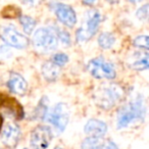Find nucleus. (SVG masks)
Returning a JSON list of instances; mask_svg holds the SVG:
<instances>
[{
    "label": "nucleus",
    "mask_w": 149,
    "mask_h": 149,
    "mask_svg": "<svg viewBox=\"0 0 149 149\" xmlns=\"http://www.w3.org/2000/svg\"><path fill=\"white\" fill-rule=\"evenodd\" d=\"M145 114H146V107L144 100L141 97L136 98L120 109L116 120L118 128H127L133 123L142 122L145 118Z\"/></svg>",
    "instance_id": "nucleus-1"
},
{
    "label": "nucleus",
    "mask_w": 149,
    "mask_h": 149,
    "mask_svg": "<svg viewBox=\"0 0 149 149\" xmlns=\"http://www.w3.org/2000/svg\"><path fill=\"white\" fill-rule=\"evenodd\" d=\"M58 38L53 28H40L33 36V46L38 52L49 53L58 46Z\"/></svg>",
    "instance_id": "nucleus-2"
},
{
    "label": "nucleus",
    "mask_w": 149,
    "mask_h": 149,
    "mask_svg": "<svg viewBox=\"0 0 149 149\" xmlns=\"http://www.w3.org/2000/svg\"><path fill=\"white\" fill-rule=\"evenodd\" d=\"M124 96V90L116 84L104 85L97 91L95 100L98 105L105 109H109L114 106Z\"/></svg>",
    "instance_id": "nucleus-3"
},
{
    "label": "nucleus",
    "mask_w": 149,
    "mask_h": 149,
    "mask_svg": "<svg viewBox=\"0 0 149 149\" xmlns=\"http://www.w3.org/2000/svg\"><path fill=\"white\" fill-rule=\"evenodd\" d=\"M101 23V15L96 10H90L87 13L85 23L77 31V41L80 43L88 41L91 39L98 31V28Z\"/></svg>",
    "instance_id": "nucleus-4"
},
{
    "label": "nucleus",
    "mask_w": 149,
    "mask_h": 149,
    "mask_svg": "<svg viewBox=\"0 0 149 149\" xmlns=\"http://www.w3.org/2000/svg\"><path fill=\"white\" fill-rule=\"evenodd\" d=\"M45 118L46 120L50 123L58 133H62L65 130L70 120L68 105L64 103H57L49 112L47 111Z\"/></svg>",
    "instance_id": "nucleus-5"
},
{
    "label": "nucleus",
    "mask_w": 149,
    "mask_h": 149,
    "mask_svg": "<svg viewBox=\"0 0 149 149\" xmlns=\"http://www.w3.org/2000/svg\"><path fill=\"white\" fill-rule=\"evenodd\" d=\"M88 70H89V72L91 74L92 77L99 80H112L116 76V72L113 64L106 61L102 57L92 59L88 64Z\"/></svg>",
    "instance_id": "nucleus-6"
},
{
    "label": "nucleus",
    "mask_w": 149,
    "mask_h": 149,
    "mask_svg": "<svg viewBox=\"0 0 149 149\" xmlns=\"http://www.w3.org/2000/svg\"><path fill=\"white\" fill-rule=\"evenodd\" d=\"M0 38L5 44L17 49H24L29 45L27 36L19 33L13 25L0 26Z\"/></svg>",
    "instance_id": "nucleus-7"
},
{
    "label": "nucleus",
    "mask_w": 149,
    "mask_h": 149,
    "mask_svg": "<svg viewBox=\"0 0 149 149\" xmlns=\"http://www.w3.org/2000/svg\"><path fill=\"white\" fill-rule=\"evenodd\" d=\"M52 141L51 129L47 126H38L31 133V146L33 149H47Z\"/></svg>",
    "instance_id": "nucleus-8"
},
{
    "label": "nucleus",
    "mask_w": 149,
    "mask_h": 149,
    "mask_svg": "<svg viewBox=\"0 0 149 149\" xmlns=\"http://www.w3.org/2000/svg\"><path fill=\"white\" fill-rule=\"evenodd\" d=\"M54 13L58 21L68 28H72L77 24V15L70 5L64 3H55Z\"/></svg>",
    "instance_id": "nucleus-9"
},
{
    "label": "nucleus",
    "mask_w": 149,
    "mask_h": 149,
    "mask_svg": "<svg viewBox=\"0 0 149 149\" xmlns=\"http://www.w3.org/2000/svg\"><path fill=\"white\" fill-rule=\"evenodd\" d=\"M21 135L22 133L19 127L15 124H13V123H8L2 129L1 140H2L3 144L11 148V147H15L19 142Z\"/></svg>",
    "instance_id": "nucleus-10"
},
{
    "label": "nucleus",
    "mask_w": 149,
    "mask_h": 149,
    "mask_svg": "<svg viewBox=\"0 0 149 149\" xmlns=\"http://www.w3.org/2000/svg\"><path fill=\"white\" fill-rule=\"evenodd\" d=\"M81 149H118L111 140L104 139L103 137L94 138L88 137L82 142Z\"/></svg>",
    "instance_id": "nucleus-11"
},
{
    "label": "nucleus",
    "mask_w": 149,
    "mask_h": 149,
    "mask_svg": "<svg viewBox=\"0 0 149 149\" xmlns=\"http://www.w3.org/2000/svg\"><path fill=\"white\" fill-rule=\"evenodd\" d=\"M86 135L88 137H94V138H100L104 137L107 132V126L104 122L99 120H90L87 122L84 128Z\"/></svg>",
    "instance_id": "nucleus-12"
},
{
    "label": "nucleus",
    "mask_w": 149,
    "mask_h": 149,
    "mask_svg": "<svg viewBox=\"0 0 149 149\" xmlns=\"http://www.w3.org/2000/svg\"><path fill=\"white\" fill-rule=\"evenodd\" d=\"M7 87H8L9 91L13 93L17 94V95H24L27 92L28 84L21 74L13 72L9 76V79L7 81Z\"/></svg>",
    "instance_id": "nucleus-13"
},
{
    "label": "nucleus",
    "mask_w": 149,
    "mask_h": 149,
    "mask_svg": "<svg viewBox=\"0 0 149 149\" xmlns=\"http://www.w3.org/2000/svg\"><path fill=\"white\" fill-rule=\"evenodd\" d=\"M60 74V66L54 64L52 61H47L42 66V74L47 81L53 82Z\"/></svg>",
    "instance_id": "nucleus-14"
},
{
    "label": "nucleus",
    "mask_w": 149,
    "mask_h": 149,
    "mask_svg": "<svg viewBox=\"0 0 149 149\" xmlns=\"http://www.w3.org/2000/svg\"><path fill=\"white\" fill-rule=\"evenodd\" d=\"M134 61L131 63V68L137 70H144L148 68V53L147 51L143 53H137Z\"/></svg>",
    "instance_id": "nucleus-15"
},
{
    "label": "nucleus",
    "mask_w": 149,
    "mask_h": 149,
    "mask_svg": "<svg viewBox=\"0 0 149 149\" xmlns=\"http://www.w3.org/2000/svg\"><path fill=\"white\" fill-rule=\"evenodd\" d=\"M116 43V38L111 33H102L98 37V44L103 49H109Z\"/></svg>",
    "instance_id": "nucleus-16"
},
{
    "label": "nucleus",
    "mask_w": 149,
    "mask_h": 149,
    "mask_svg": "<svg viewBox=\"0 0 149 149\" xmlns=\"http://www.w3.org/2000/svg\"><path fill=\"white\" fill-rule=\"evenodd\" d=\"M19 23H21L22 27L24 29V32L26 34H32L33 30L35 29L36 26V21L34 19H32L29 15H21L19 17Z\"/></svg>",
    "instance_id": "nucleus-17"
},
{
    "label": "nucleus",
    "mask_w": 149,
    "mask_h": 149,
    "mask_svg": "<svg viewBox=\"0 0 149 149\" xmlns=\"http://www.w3.org/2000/svg\"><path fill=\"white\" fill-rule=\"evenodd\" d=\"M54 31H55V34L58 38V41L61 42L63 45L65 46H70V36L68 32H65L64 30L62 29H59V28H56L54 27L53 28Z\"/></svg>",
    "instance_id": "nucleus-18"
},
{
    "label": "nucleus",
    "mask_w": 149,
    "mask_h": 149,
    "mask_svg": "<svg viewBox=\"0 0 149 149\" xmlns=\"http://www.w3.org/2000/svg\"><path fill=\"white\" fill-rule=\"evenodd\" d=\"M148 43H149V38H148V36H146V35L138 36V37L135 38V40L133 41V44H134L136 47L144 49V50H146V51L149 49Z\"/></svg>",
    "instance_id": "nucleus-19"
},
{
    "label": "nucleus",
    "mask_w": 149,
    "mask_h": 149,
    "mask_svg": "<svg viewBox=\"0 0 149 149\" xmlns=\"http://www.w3.org/2000/svg\"><path fill=\"white\" fill-rule=\"evenodd\" d=\"M51 61L58 66H63L68 61V56L64 53H56L53 55Z\"/></svg>",
    "instance_id": "nucleus-20"
},
{
    "label": "nucleus",
    "mask_w": 149,
    "mask_h": 149,
    "mask_svg": "<svg viewBox=\"0 0 149 149\" xmlns=\"http://www.w3.org/2000/svg\"><path fill=\"white\" fill-rule=\"evenodd\" d=\"M137 17L141 21H146L148 17V4H144L138 9L136 13Z\"/></svg>",
    "instance_id": "nucleus-21"
},
{
    "label": "nucleus",
    "mask_w": 149,
    "mask_h": 149,
    "mask_svg": "<svg viewBox=\"0 0 149 149\" xmlns=\"http://www.w3.org/2000/svg\"><path fill=\"white\" fill-rule=\"evenodd\" d=\"M19 1H21L22 3H24V4H26V5H34L37 0H19Z\"/></svg>",
    "instance_id": "nucleus-22"
},
{
    "label": "nucleus",
    "mask_w": 149,
    "mask_h": 149,
    "mask_svg": "<svg viewBox=\"0 0 149 149\" xmlns=\"http://www.w3.org/2000/svg\"><path fill=\"white\" fill-rule=\"evenodd\" d=\"M96 2V0H83V3L86 5H93Z\"/></svg>",
    "instance_id": "nucleus-23"
},
{
    "label": "nucleus",
    "mask_w": 149,
    "mask_h": 149,
    "mask_svg": "<svg viewBox=\"0 0 149 149\" xmlns=\"http://www.w3.org/2000/svg\"><path fill=\"white\" fill-rule=\"evenodd\" d=\"M130 1H131L132 3H138V2H141L142 0H130Z\"/></svg>",
    "instance_id": "nucleus-24"
},
{
    "label": "nucleus",
    "mask_w": 149,
    "mask_h": 149,
    "mask_svg": "<svg viewBox=\"0 0 149 149\" xmlns=\"http://www.w3.org/2000/svg\"><path fill=\"white\" fill-rule=\"evenodd\" d=\"M108 1H109L110 3H118L120 0H108Z\"/></svg>",
    "instance_id": "nucleus-25"
},
{
    "label": "nucleus",
    "mask_w": 149,
    "mask_h": 149,
    "mask_svg": "<svg viewBox=\"0 0 149 149\" xmlns=\"http://www.w3.org/2000/svg\"><path fill=\"white\" fill-rule=\"evenodd\" d=\"M54 149H63V148H61V147H55Z\"/></svg>",
    "instance_id": "nucleus-26"
},
{
    "label": "nucleus",
    "mask_w": 149,
    "mask_h": 149,
    "mask_svg": "<svg viewBox=\"0 0 149 149\" xmlns=\"http://www.w3.org/2000/svg\"><path fill=\"white\" fill-rule=\"evenodd\" d=\"M24 149H28V148H24Z\"/></svg>",
    "instance_id": "nucleus-27"
}]
</instances>
